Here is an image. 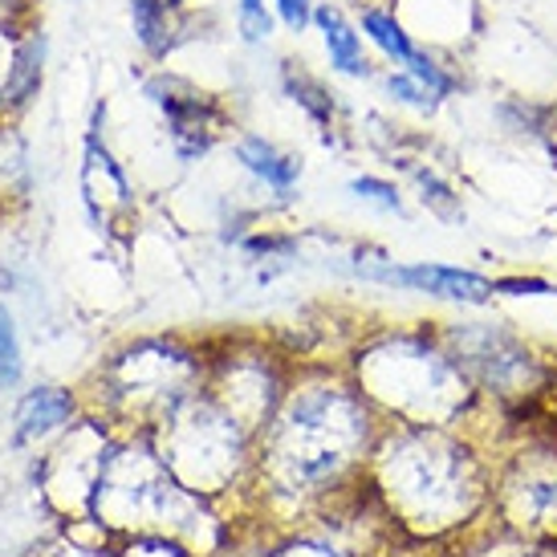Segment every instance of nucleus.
<instances>
[{
    "label": "nucleus",
    "instance_id": "obj_6",
    "mask_svg": "<svg viewBox=\"0 0 557 557\" xmlns=\"http://www.w3.org/2000/svg\"><path fill=\"white\" fill-rule=\"evenodd\" d=\"M135 29L139 41L151 53H163L168 46V13H163V0H135Z\"/></svg>",
    "mask_w": 557,
    "mask_h": 557
},
{
    "label": "nucleus",
    "instance_id": "obj_9",
    "mask_svg": "<svg viewBox=\"0 0 557 557\" xmlns=\"http://www.w3.org/2000/svg\"><path fill=\"white\" fill-rule=\"evenodd\" d=\"M240 33L248 41H264L273 33V16L264 13L261 0H240Z\"/></svg>",
    "mask_w": 557,
    "mask_h": 557
},
{
    "label": "nucleus",
    "instance_id": "obj_3",
    "mask_svg": "<svg viewBox=\"0 0 557 557\" xmlns=\"http://www.w3.org/2000/svg\"><path fill=\"white\" fill-rule=\"evenodd\" d=\"M240 163H245L252 175H261L269 187H277V191H289L297 180V163L294 159H285L277 147H269L264 139H245L240 143Z\"/></svg>",
    "mask_w": 557,
    "mask_h": 557
},
{
    "label": "nucleus",
    "instance_id": "obj_1",
    "mask_svg": "<svg viewBox=\"0 0 557 557\" xmlns=\"http://www.w3.org/2000/svg\"><path fill=\"white\" fill-rule=\"evenodd\" d=\"M367 277L432 297H451V301H488L496 294L493 281L476 277L468 269H448V264H379V269H367Z\"/></svg>",
    "mask_w": 557,
    "mask_h": 557
},
{
    "label": "nucleus",
    "instance_id": "obj_8",
    "mask_svg": "<svg viewBox=\"0 0 557 557\" xmlns=\"http://www.w3.org/2000/svg\"><path fill=\"white\" fill-rule=\"evenodd\" d=\"M21 374V350H16V334L9 313L0 310V383H16Z\"/></svg>",
    "mask_w": 557,
    "mask_h": 557
},
{
    "label": "nucleus",
    "instance_id": "obj_10",
    "mask_svg": "<svg viewBox=\"0 0 557 557\" xmlns=\"http://www.w3.org/2000/svg\"><path fill=\"white\" fill-rule=\"evenodd\" d=\"M350 187H355L358 196H367V200L383 203L387 212H399V196H395V187L383 184V180H371V175H367V180H355Z\"/></svg>",
    "mask_w": 557,
    "mask_h": 557
},
{
    "label": "nucleus",
    "instance_id": "obj_4",
    "mask_svg": "<svg viewBox=\"0 0 557 557\" xmlns=\"http://www.w3.org/2000/svg\"><path fill=\"white\" fill-rule=\"evenodd\" d=\"M65 416H70V399H65L62 391H37V395L21 403L16 423H21V435L29 440V435H46L49 428H58Z\"/></svg>",
    "mask_w": 557,
    "mask_h": 557
},
{
    "label": "nucleus",
    "instance_id": "obj_2",
    "mask_svg": "<svg viewBox=\"0 0 557 557\" xmlns=\"http://www.w3.org/2000/svg\"><path fill=\"white\" fill-rule=\"evenodd\" d=\"M318 25L325 33L330 62L338 65L342 74H367V58H362V46H358V33L334 9H318Z\"/></svg>",
    "mask_w": 557,
    "mask_h": 557
},
{
    "label": "nucleus",
    "instance_id": "obj_5",
    "mask_svg": "<svg viewBox=\"0 0 557 557\" xmlns=\"http://www.w3.org/2000/svg\"><path fill=\"white\" fill-rule=\"evenodd\" d=\"M362 29L371 33L374 46L383 49L387 58H395L399 65H407L419 53V49L411 46V37L403 33L399 21H395V16H387V13H367V16H362Z\"/></svg>",
    "mask_w": 557,
    "mask_h": 557
},
{
    "label": "nucleus",
    "instance_id": "obj_11",
    "mask_svg": "<svg viewBox=\"0 0 557 557\" xmlns=\"http://www.w3.org/2000/svg\"><path fill=\"white\" fill-rule=\"evenodd\" d=\"M387 86H391V94H399L403 102H411V107H428V102H432V94L423 90L411 74H391Z\"/></svg>",
    "mask_w": 557,
    "mask_h": 557
},
{
    "label": "nucleus",
    "instance_id": "obj_7",
    "mask_svg": "<svg viewBox=\"0 0 557 557\" xmlns=\"http://www.w3.org/2000/svg\"><path fill=\"white\" fill-rule=\"evenodd\" d=\"M407 74H411V78H416L423 90L432 94V98H448V94L456 90V82H451L448 74H444V70H440L432 58H428V53H416V58L407 62Z\"/></svg>",
    "mask_w": 557,
    "mask_h": 557
},
{
    "label": "nucleus",
    "instance_id": "obj_13",
    "mask_svg": "<svg viewBox=\"0 0 557 557\" xmlns=\"http://www.w3.org/2000/svg\"><path fill=\"white\" fill-rule=\"evenodd\" d=\"M281 9V21L289 25V29H306V21H310V0H277Z\"/></svg>",
    "mask_w": 557,
    "mask_h": 557
},
{
    "label": "nucleus",
    "instance_id": "obj_12",
    "mask_svg": "<svg viewBox=\"0 0 557 557\" xmlns=\"http://www.w3.org/2000/svg\"><path fill=\"white\" fill-rule=\"evenodd\" d=\"M493 289H496V294H554V285H549V281H537V277H509V281H496Z\"/></svg>",
    "mask_w": 557,
    "mask_h": 557
}]
</instances>
